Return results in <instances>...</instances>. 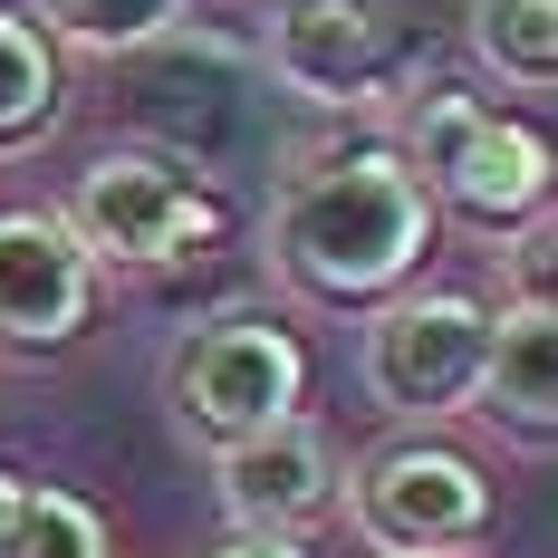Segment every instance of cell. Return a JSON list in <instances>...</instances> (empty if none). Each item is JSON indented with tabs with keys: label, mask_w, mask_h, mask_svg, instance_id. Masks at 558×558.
Here are the masks:
<instances>
[{
	"label": "cell",
	"mask_w": 558,
	"mask_h": 558,
	"mask_svg": "<svg viewBox=\"0 0 558 558\" xmlns=\"http://www.w3.org/2000/svg\"><path fill=\"white\" fill-rule=\"evenodd\" d=\"M434 251V203L414 165L356 135V145H308L289 155L270 193V270L318 299V308H386Z\"/></svg>",
	"instance_id": "1"
},
{
	"label": "cell",
	"mask_w": 558,
	"mask_h": 558,
	"mask_svg": "<svg viewBox=\"0 0 558 558\" xmlns=\"http://www.w3.org/2000/svg\"><path fill=\"white\" fill-rule=\"evenodd\" d=\"M395 155L414 165L424 203H452L472 231H530L549 213V135L482 97H424Z\"/></svg>",
	"instance_id": "2"
},
{
	"label": "cell",
	"mask_w": 558,
	"mask_h": 558,
	"mask_svg": "<svg viewBox=\"0 0 558 558\" xmlns=\"http://www.w3.org/2000/svg\"><path fill=\"white\" fill-rule=\"evenodd\" d=\"M299 395H308V356H299V337L260 318V308H231V318H203L193 337H173L165 356V404L173 424L193 434V444H241V434H270L299 414Z\"/></svg>",
	"instance_id": "3"
},
{
	"label": "cell",
	"mask_w": 558,
	"mask_h": 558,
	"mask_svg": "<svg viewBox=\"0 0 558 558\" xmlns=\"http://www.w3.org/2000/svg\"><path fill=\"white\" fill-rule=\"evenodd\" d=\"M58 222H68V241L97 270H165L193 241H213L222 203H213V183L193 165L145 155V145H116V155H97V165L77 173V193H68Z\"/></svg>",
	"instance_id": "4"
},
{
	"label": "cell",
	"mask_w": 558,
	"mask_h": 558,
	"mask_svg": "<svg viewBox=\"0 0 558 558\" xmlns=\"http://www.w3.org/2000/svg\"><path fill=\"white\" fill-rule=\"evenodd\" d=\"M337 501L356 520V539L376 558H462L472 539H492V482L482 462L452 444H386L366 452Z\"/></svg>",
	"instance_id": "5"
},
{
	"label": "cell",
	"mask_w": 558,
	"mask_h": 558,
	"mask_svg": "<svg viewBox=\"0 0 558 558\" xmlns=\"http://www.w3.org/2000/svg\"><path fill=\"white\" fill-rule=\"evenodd\" d=\"M482 337H492V308L472 289H395L366 318V395L404 424H444L472 404Z\"/></svg>",
	"instance_id": "6"
},
{
	"label": "cell",
	"mask_w": 558,
	"mask_h": 558,
	"mask_svg": "<svg viewBox=\"0 0 558 558\" xmlns=\"http://www.w3.org/2000/svg\"><path fill=\"white\" fill-rule=\"evenodd\" d=\"M260 58L308 107H376L404 77V20L395 0H279Z\"/></svg>",
	"instance_id": "7"
},
{
	"label": "cell",
	"mask_w": 558,
	"mask_h": 558,
	"mask_svg": "<svg viewBox=\"0 0 558 558\" xmlns=\"http://www.w3.org/2000/svg\"><path fill=\"white\" fill-rule=\"evenodd\" d=\"M97 318V260L68 241L58 213L39 203H10L0 213V356L10 366H39L68 356Z\"/></svg>",
	"instance_id": "8"
},
{
	"label": "cell",
	"mask_w": 558,
	"mask_h": 558,
	"mask_svg": "<svg viewBox=\"0 0 558 558\" xmlns=\"http://www.w3.org/2000/svg\"><path fill=\"white\" fill-rule=\"evenodd\" d=\"M337 482H347L337 444L308 414H289L270 434H241V444L213 452V492H222L231 530H270V539H308L337 510Z\"/></svg>",
	"instance_id": "9"
},
{
	"label": "cell",
	"mask_w": 558,
	"mask_h": 558,
	"mask_svg": "<svg viewBox=\"0 0 558 558\" xmlns=\"http://www.w3.org/2000/svg\"><path fill=\"white\" fill-rule=\"evenodd\" d=\"M472 414L510 434L520 452H549L558 434V318L549 299H510L492 337H482V376H472Z\"/></svg>",
	"instance_id": "10"
},
{
	"label": "cell",
	"mask_w": 558,
	"mask_h": 558,
	"mask_svg": "<svg viewBox=\"0 0 558 558\" xmlns=\"http://www.w3.org/2000/svg\"><path fill=\"white\" fill-rule=\"evenodd\" d=\"M472 58L520 97H549L558 87V0H472Z\"/></svg>",
	"instance_id": "11"
},
{
	"label": "cell",
	"mask_w": 558,
	"mask_h": 558,
	"mask_svg": "<svg viewBox=\"0 0 558 558\" xmlns=\"http://www.w3.org/2000/svg\"><path fill=\"white\" fill-rule=\"evenodd\" d=\"M58 125V49L39 39V20L0 10V155L39 145Z\"/></svg>",
	"instance_id": "12"
},
{
	"label": "cell",
	"mask_w": 558,
	"mask_h": 558,
	"mask_svg": "<svg viewBox=\"0 0 558 558\" xmlns=\"http://www.w3.org/2000/svg\"><path fill=\"white\" fill-rule=\"evenodd\" d=\"M173 20H183V0H39V39H68V49L87 58H135L173 39Z\"/></svg>",
	"instance_id": "13"
},
{
	"label": "cell",
	"mask_w": 558,
	"mask_h": 558,
	"mask_svg": "<svg viewBox=\"0 0 558 558\" xmlns=\"http://www.w3.org/2000/svg\"><path fill=\"white\" fill-rule=\"evenodd\" d=\"M0 558H116V539H107V520L77 501V492L20 482V501H10V530H0Z\"/></svg>",
	"instance_id": "14"
},
{
	"label": "cell",
	"mask_w": 558,
	"mask_h": 558,
	"mask_svg": "<svg viewBox=\"0 0 558 558\" xmlns=\"http://www.w3.org/2000/svg\"><path fill=\"white\" fill-rule=\"evenodd\" d=\"M213 558H308V539H270V530H231Z\"/></svg>",
	"instance_id": "15"
},
{
	"label": "cell",
	"mask_w": 558,
	"mask_h": 558,
	"mask_svg": "<svg viewBox=\"0 0 558 558\" xmlns=\"http://www.w3.org/2000/svg\"><path fill=\"white\" fill-rule=\"evenodd\" d=\"M10 501H20V472H0V530H10Z\"/></svg>",
	"instance_id": "16"
}]
</instances>
